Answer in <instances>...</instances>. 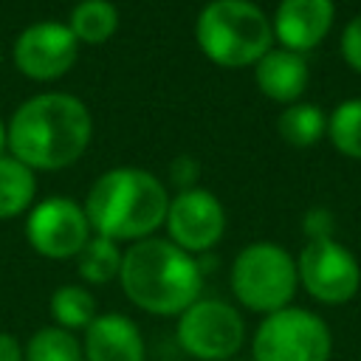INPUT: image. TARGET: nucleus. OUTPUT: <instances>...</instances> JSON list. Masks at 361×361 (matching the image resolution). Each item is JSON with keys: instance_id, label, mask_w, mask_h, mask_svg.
<instances>
[{"instance_id": "nucleus-1", "label": "nucleus", "mask_w": 361, "mask_h": 361, "mask_svg": "<svg viewBox=\"0 0 361 361\" xmlns=\"http://www.w3.org/2000/svg\"><path fill=\"white\" fill-rule=\"evenodd\" d=\"M93 135V118L76 96L39 93L23 102L8 127L6 144L31 169H62L82 158Z\"/></svg>"}, {"instance_id": "nucleus-2", "label": "nucleus", "mask_w": 361, "mask_h": 361, "mask_svg": "<svg viewBox=\"0 0 361 361\" xmlns=\"http://www.w3.org/2000/svg\"><path fill=\"white\" fill-rule=\"evenodd\" d=\"M118 282L124 296L152 316H180L203 293L200 262L169 237L133 243L121 257Z\"/></svg>"}, {"instance_id": "nucleus-3", "label": "nucleus", "mask_w": 361, "mask_h": 361, "mask_svg": "<svg viewBox=\"0 0 361 361\" xmlns=\"http://www.w3.org/2000/svg\"><path fill=\"white\" fill-rule=\"evenodd\" d=\"M82 209L93 234L113 243H138L164 226L169 195L152 172L116 166L96 178Z\"/></svg>"}, {"instance_id": "nucleus-4", "label": "nucleus", "mask_w": 361, "mask_h": 361, "mask_svg": "<svg viewBox=\"0 0 361 361\" xmlns=\"http://www.w3.org/2000/svg\"><path fill=\"white\" fill-rule=\"evenodd\" d=\"M195 39L214 65L245 68L271 51L274 28L251 0H212L197 14Z\"/></svg>"}, {"instance_id": "nucleus-5", "label": "nucleus", "mask_w": 361, "mask_h": 361, "mask_svg": "<svg viewBox=\"0 0 361 361\" xmlns=\"http://www.w3.org/2000/svg\"><path fill=\"white\" fill-rule=\"evenodd\" d=\"M299 288L296 259L276 243H251L231 262V290L254 313H276Z\"/></svg>"}, {"instance_id": "nucleus-6", "label": "nucleus", "mask_w": 361, "mask_h": 361, "mask_svg": "<svg viewBox=\"0 0 361 361\" xmlns=\"http://www.w3.org/2000/svg\"><path fill=\"white\" fill-rule=\"evenodd\" d=\"M251 353L254 361H330L333 336L322 316L288 305L259 322Z\"/></svg>"}, {"instance_id": "nucleus-7", "label": "nucleus", "mask_w": 361, "mask_h": 361, "mask_svg": "<svg viewBox=\"0 0 361 361\" xmlns=\"http://www.w3.org/2000/svg\"><path fill=\"white\" fill-rule=\"evenodd\" d=\"M175 338L195 361H228L245 341V322L234 305L200 296L178 316Z\"/></svg>"}, {"instance_id": "nucleus-8", "label": "nucleus", "mask_w": 361, "mask_h": 361, "mask_svg": "<svg viewBox=\"0 0 361 361\" xmlns=\"http://www.w3.org/2000/svg\"><path fill=\"white\" fill-rule=\"evenodd\" d=\"M299 285L322 305H344L358 293L361 268L350 248L338 240H307L296 259Z\"/></svg>"}, {"instance_id": "nucleus-9", "label": "nucleus", "mask_w": 361, "mask_h": 361, "mask_svg": "<svg viewBox=\"0 0 361 361\" xmlns=\"http://www.w3.org/2000/svg\"><path fill=\"white\" fill-rule=\"evenodd\" d=\"M25 237L37 254L48 259H68L76 257L90 240V223L76 200L45 197L28 212Z\"/></svg>"}, {"instance_id": "nucleus-10", "label": "nucleus", "mask_w": 361, "mask_h": 361, "mask_svg": "<svg viewBox=\"0 0 361 361\" xmlns=\"http://www.w3.org/2000/svg\"><path fill=\"white\" fill-rule=\"evenodd\" d=\"M79 54V39L65 23L42 20L20 31L14 42V65L23 76L51 82L65 76Z\"/></svg>"}, {"instance_id": "nucleus-11", "label": "nucleus", "mask_w": 361, "mask_h": 361, "mask_svg": "<svg viewBox=\"0 0 361 361\" xmlns=\"http://www.w3.org/2000/svg\"><path fill=\"white\" fill-rule=\"evenodd\" d=\"M164 223H166L169 240L195 257L220 243L226 231V212H223V203L212 192L192 186V189L178 192L169 200Z\"/></svg>"}, {"instance_id": "nucleus-12", "label": "nucleus", "mask_w": 361, "mask_h": 361, "mask_svg": "<svg viewBox=\"0 0 361 361\" xmlns=\"http://www.w3.org/2000/svg\"><path fill=\"white\" fill-rule=\"evenodd\" d=\"M333 17H336L333 0H282L276 6L271 28L274 37L282 42V48L305 54L327 37Z\"/></svg>"}, {"instance_id": "nucleus-13", "label": "nucleus", "mask_w": 361, "mask_h": 361, "mask_svg": "<svg viewBox=\"0 0 361 361\" xmlns=\"http://www.w3.org/2000/svg\"><path fill=\"white\" fill-rule=\"evenodd\" d=\"M85 361H144L147 347L138 324L124 313H99L82 338Z\"/></svg>"}, {"instance_id": "nucleus-14", "label": "nucleus", "mask_w": 361, "mask_h": 361, "mask_svg": "<svg viewBox=\"0 0 361 361\" xmlns=\"http://www.w3.org/2000/svg\"><path fill=\"white\" fill-rule=\"evenodd\" d=\"M257 87L282 104H293L307 87V62L288 48H271L254 68Z\"/></svg>"}, {"instance_id": "nucleus-15", "label": "nucleus", "mask_w": 361, "mask_h": 361, "mask_svg": "<svg viewBox=\"0 0 361 361\" xmlns=\"http://www.w3.org/2000/svg\"><path fill=\"white\" fill-rule=\"evenodd\" d=\"M34 169L14 155H0V220H11L28 212L34 203Z\"/></svg>"}, {"instance_id": "nucleus-16", "label": "nucleus", "mask_w": 361, "mask_h": 361, "mask_svg": "<svg viewBox=\"0 0 361 361\" xmlns=\"http://www.w3.org/2000/svg\"><path fill=\"white\" fill-rule=\"evenodd\" d=\"M68 28L73 31V37L79 42H90L99 45L104 39H110L118 28V11L110 0H79L71 11V23Z\"/></svg>"}, {"instance_id": "nucleus-17", "label": "nucleus", "mask_w": 361, "mask_h": 361, "mask_svg": "<svg viewBox=\"0 0 361 361\" xmlns=\"http://www.w3.org/2000/svg\"><path fill=\"white\" fill-rule=\"evenodd\" d=\"M121 257L124 251L118 248V243L93 234L76 254V271L87 285H107L110 279H118Z\"/></svg>"}, {"instance_id": "nucleus-18", "label": "nucleus", "mask_w": 361, "mask_h": 361, "mask_svg": "<svg viewBox=\"0 0 361 361\" xmlns=\"http://www.w3.org/2000/svg\"><path fill=\"white\" fill-rule=\"evenodd\" d=\"M96 299L85 285H59L51 293V319L62 330H85L96 319Z\"/></svg>"}, {"instance_id": "nucleus-19", "label": "nucleus", "mask_w": 361, "mask_h": 361, "mask_svg": "<svg viewBox=\"0 0 361 361\" xmlns=\"http://www.w3.org/2000/svg\"><path fill=\"white\" fill-rule=\"evenodd\" d=\"M276 130H279L282 141H288L293 147H310V144H316L324 135L327 118H324V113H322L319 104L293 102V104H288L279 113Z\"/></svg>"}, {"instance_id": "nucleus-20", "label": "nucleus", "mask_w": 361, "mask_h": 361, "mask_svg": "<svg viewBox=\"0 0 361 361\" xmlns=\"http://www.w3.org/2000/svg\"><path fill=\"white\" fill-rule=\"evenodd\" d=\"M23 361H85L82 341L56 324L39 327L23 347Z\"/></svg>"}, {"instance_id": "nucleus-21", "label": "nucleus", "mask_w": 361, "mask_h": 361, "mask_svg": "<svg viewBox=\"0 0 361 361\" xmlns=\"http://www.w3.org/2000/svg\"><path fill=\"white\" fill-rule=\"evenodd\" d=\"M327 135H330L333 147L341 155L361 161V99L341 102L330 113V118H327Z\"/></svg>"}, {"instance_id": "nucleus-22", "label": "nucleus", "mask_w": 361, "mask_h": 361, "mask_svg": "<svg viewBox=\"0 0 361 361\" xmlns=\"http://www.w3.org/2000/svg\"><path fill=\"white\" fill-rule=\"evenodd\" d=\"M341 56L347 59V65L353 71L361 73V14L353 17L347 23V28L341 31Z\"/></svg>"}, {"instance_id": "nucleus-23", "label": "nucleus", "mask_w": 361, "mask_h": 361, "mask_svg": "<svg viewBox=\"0 0 361 361\" xmlns=\"http://www.w3.org/2000/svg\"><path fill=\"white\" fill-rule=\"evenodd\" d=\"M302 228L307 234V240H324L333 237V214L327 209H310L302 220Z\"/></svg>"}, {"instance_id": "nucleus-24", "label": "nucleus", "mask_w": 361, "mask_h": 361, "mask_svg": "<svg viewBox=\"0 0 361 361\" xmlns=\"http://www.w3.org/2000/svg\"><path fill=\"white\" fill-rule=\"evenodd\" d=\"M197 175H200V166H197V161L192 155H178L172 161V166H169V178L180 186V192L183 189H192V183L197 180Z\"/></svg>"}, {"instance_id": "nucleus-25", "label": "nucleus", "mask_w": 361, "mask_h": 361, "mask_svg": "<svg viewBox=\"0 0 361 361\" xmlns=\"http://www.w3.org/2000/svg\"><path fill=\"white\" fill-rule=\"evenodd\" d=\"M0 361H23V344L6 330H0Z\"/></svg>"}, {"instance_id": "nucleus-26", "label": "nucleus", "mask_w": 361, "mask_h": 361, "mask_svg": "<svg viewBox=\"0 0 361 361\" xmlns=\"http://www.w3.org/2000/svg\"><path fill=\"white\" fill-rule=\"evenodd\" d=\"M3 147H6V124L0 118V155H3Z\"/></svg>"}]
</instances>
